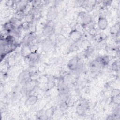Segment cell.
Masks as SVG:
<instances>
[{
  "label": "cell",
  "instance_id": "obj_1",
  "mask_svg": "<svg viewBox=\"0 0 120 120\" xmlns=\"http://www.w3.org/2000/svg\"><path fill=\"white\" fill-rule=\"evenodd\" d=\"M54 25L52 21H49L45 25L43 30V34L46 37H50L54 32Z\"/></svg>",
  "mask_w": 120,
  "mask_h": 120
},
{
  "label": "cell",
  "instance_id": "obj_2",
  "mask_svg": "<svg viewBox=\"0 0 120 120\" xmlns=\"http://www.w3.org/2000/svg\"><path fill=\"white\" fill-rule=\"evenodd\" d=\"M58 15V10L56 7L52 6L48 10L46 17L49 21L54 20Z\"/></svg>",
  "mask_w": 120,
  "mask_h": 120
},
{
  "label": "cell",
  "instance_id": "obj_3",
  "mask_svg": "<svg viewBox=\"0 0 120 120\" xmlns=\"http://www.w3.org/2000/svg\"><path fill=\"white\" fill-rule=\"evenodd\" d=\"M30 73L26 71L22 72L18 76V82L22 84H25L27 82L30 81Z\"/></svg>",
  "mask_w": 120,
  "mask_h": 120
},
{
  "label": "cell",
  "instance_id": "obj_4",
  "mask_svg": "<svg viewBox=\"0 0 120 120\" xmlns=\"http://www.w3.org/2000/svg\"><path fill=\"white\" fill-rule=\"evenodd\" d=\"M87 106H88V104L86 102L81 103L80 104H78L76 108V113L79 115H80V116L83 115L87 111V109L88 108Z\"/></svg>",
  "mask_w": 120,
  "mask_h": 120
},
{
  "label": "cell",
  "instance_id": "obj_5",
  "mask_svg": "<svg viewBox=\"0 0 120 120\" xmlns=\"http://www.w3.org/2000/svg\"><path fill=\"white\" fill-rule=\"evenodd\" d=\"M79 66V58L77 57H74L71 59L68 64V67L71 70L76 69Z\"/></svg>",
  "mask_w": 120,
  "mask_h": 120
},
{
  "label": "cell",
  "instance_id": "obj_6",
  "mask_svg": "<svg viewBox=\"0 0 120 120\" xmlns=\"http://www.w3.org/2000/svg\"><path fill=\"white\" fill-rule=\"evenodd\" d=\"M82 33L77 30H72L69 34V38L74 42L78 41L82 38Z\"/></svg>",
  "mask_w": 120,
  "mask_h": 120
},
{
  "label": "cell",
  "instance_id": "obj_7",
  "mask_svg": "<svg viewBox=\"0 0 120 120\" xmlns=\"http://www.w3.org/2000/svg\"><path fill=\"white\" fill-rule=\"evenodd\" d=\"M98 25L100 30H104L107 27L108 21L105 17H100L98 19Z\"/></svg>",
  "mask_w": 120,
  "mask_h": 120
},
{
  "label": "cell",
  "instance_id": "obj_8",
  "mask_svg": "<svg viewBox=\"0 0 120 120\" xmlns=\"http://www.w3.org/2000/svg\"><path fill=\"white\" fill-rule=\"evenodd\" d=\"M38 98L35 95L30 96L25 101V105L27 106H31L35 105L38 101Z\"/></svg>",
  "mask_w": 120,
  "mask_h": 120
},
{
  "label": "cell",
  "instance_id": "obj_9",
  "mask_svg": "<svg viewBox=\"0 0 120 120\" xmlns=\"http://www.w3.org/2000/svg\"><path fill=\"white\" fill-rule=\"evenodd\" d=\"M79 16L83 24H87L89 23L91 21V18L90 16L85 13H81L80 14Z\"/></svg>",
  "mask_w": 120,
  "mask_h": 120
},
{
  "label": "cell",
  "instance_id": "obj_10",
  "mask_svg": "<svg viewBox=\"0 0 120 120\" xmlns=\"http://www.w3.org/2000/svg\"><path fill=\"white\" fill-rule=\"evenodd\" d=\"M25 85H26L25 90L27 91L28 92H30L31 91H32L34 89L36 86L35 82L33 81H29Z\"/></svg>",
  "mask_w": 120,
  "mask_h": 120
},
{
  "label": "cell",
  "instance_id": "obj_11",
  "mask_svg": "<svg viewBox=\"0 0 120 120\" xmlns=\"http://www.w3.org/2000/svg\"><path fill=\"white\" fill-rule=\"evenodd\" d=\"M27 57L29 59V60L32 62H35L39 58V55L38 53L36 52H30Z\"/></svg>",
  "mask_w": 120,
  "mask_h": 120
},
{
  "label": "cell",
  "instance_id": "obj_12",
  "mask_svg": "<svg viewBox=\"0 0 120 120\" xmlns=\"http://www.w3.org/2000/svg\"><path fill=\"white\" fill-rule=\"evenodd\" d=\"M4 28L5 29L8 31V32H10L12 30H14V28H15V25L12 22H7V23H6L4 24Z\"/></svg>",
  "mask_w": 120,
  "mask_h": 120
},
{
  "label": "cell",
  "instance_id": "obj_13",
  "mask_svg": "<svg viewBox=\"0 0 120 120\" xmlns=\"http://www.w3.org/2000/svg\"><path fill=\"white\" fill-rule=\"evenodd\" d=\"M45 114L47 118V119L50 118L53 116L54 112V108L53 107H52L47 110H46L45 112Z\"/></svg>",
  "mask_w": 120,
  "mask_h": 120
},
{
  "label": "cell",
  "instance_id": "obj_14",
  "mask_svg": "<svg viewBox=\"0 0 120 120\" xmlns=\"http://www.w3.org/2000/svg\"><path fill=\"white\" fill-rule=\"evenodd\" d=\"M66 40L65 37L64 36L62 35H59L57 37V41L60 45H62V44H64L66 42Z\"/></svg>",
  "mask_w": 120,
  "mask_h": 120
},
{
  "label": "cell",
  "instance_id": "obj_15",
  "mask_svg": "<svg viewBox=\"0 0 120 120\" xmlns=\"http://www.w3.org/2000/svg\"><path fill=\"white\" fill-rule=\"evenodd\" d=\"M119 25L117 26V24L113 26L111 28V30H110V31H111V33H112V34H117V33H118V31H119Z\"/></svg>",
  "mask_w": 120,
  "mask_h": 120
},
{
  "label": "cell",
  "instance_id": "obj_16",
  "mask_svg": "<svg viewBox=\"0 0 120 120\" xmlns=\"http://www.w3.org/2000/svg\"><path fill=\"white\" fill-rule=\"evenodd\" d=\"M112 101L114 103L119 105V103H120V95L112 96Z\"/></svg>",
  "mask_w": 120,
  "mask_h": 120
},
{
  "label": "cell",
  "instance_id": "obj_17",
  "mask_svg": "<svg viewBox=\"0 0 120 120\" xmlns=\"http://www.w3.org/2000/svg\"><path fill=\"white\" fill-rule=\"evenodd\" d=\"M54 85V81H53V80L52 78L49 79V81L48 82V84H47V86L48 88L51 89L52 87H53Z\"/></svg>",
  "mask_w": 120,
  "mask_h": 120
},
{
  "label": "cell",
  "instance_id": "obj_18",
  "mask_svg": "<svg viewBox=\"0 0 120 120\" xmlns=\"http://www.w3.org/2000/svg\"><path fill=\"white\" fill-rule=\"evenodd\" d=\"M119 68V64L117 62H115L112 64V69L113 70L116 71Z\"/></svg>",
  "mask_w": 120,
  "mask_h": 120
},
{
  "label": "cell",
  "instance_id": "obj_19",
  "mask_svg": "<svg viewBox=\"0 0 120 120\" xmlns=\"http://www.w3.org/2000/svg\"><path fill=\"white\" fill-rule=\"evenodd\" d=\"M45 45H50L49 42H48L46 43L45 44ZM49 47H50V46H49V45H45V48H46V47H48V48L49 47Z\"/></svg>",
  "mask_w": 120,
  "mask_h": 120
}]
</instances>
